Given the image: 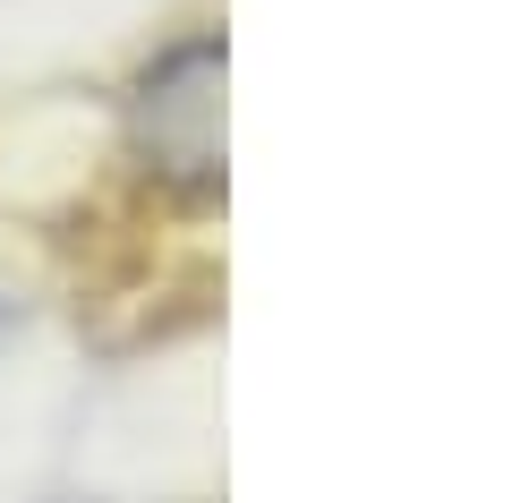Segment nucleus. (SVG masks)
Returning <instances> with one entry per match:
<instances>
[{
  "label": "nucleus",
  "mask_w": 512,
  "mask_h": 503,
  "mask_svg": "<svg viewBox=\"0 0 512 503\" xmlns=\"http://www.w3.org/2000/svg\"><path fill=\"white\" fill-rule=\"evenodd\" d=\"M128 128H137V154L180 188H214L222 180V43L188 35L171 43L146 69L137 103H128Z\"/></svg>",
  "instance_id": "f257e3e1"
}]
</instances>
